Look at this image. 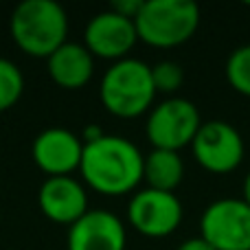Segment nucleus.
Instances as JSON below:
<instances>
[{"label":"nucleus","mask_w":250,"mask_h":250,"mask_svg":"<svg viewBox=\"0 0 250 250\" xmlns=\"http://www.w3.org/2000/svg\"><path fill=\"white\" fill-rule=\"evenodd\" d=\"M143 163L145 156L136 143L117 134H105L99 141L83 145L79 173L92 191L108 198H121L138 191L143 182Z\"/></svg>","instance_id":"f257e3e1"},{"label":"nucleus","mask_w":250,"mask_h":250,"mask_svg":"<svg viewBox=\"0 0 250 250\" xmlns=\"http://www.w3.org/2000/svg\"><path fill=\"white\" fill-rule=\"evenodd\" d=\"M9 33L22 53L48 60L62 44L68 42L66 9L55 0H24L11 11Z\"/></svg>","instance_id":"f03ea898"},{"label":"nucleus","mask_w":250,"mask_h":250,"mask_svg":"<svg viewBox=\"0 0 250 250\" xmlns=\"http://www.w3.org/2000/svg\"><path fill=\"white\" fill-rule=\"evenodd\" d=\"M156 95L151 66L136 57L114 62L99 83L101 105L119 119H136L149 112Z\"/></svg>","instance_id":"7ed1b4c3"},{"label":"nucleus","mask_w":250,"mask_h":250,"mask_svg":"<svg viewBox=\"0 0 250 250\" xmlns=\"http://www.w3.org/2000/svg\"><path fill=\"white\" fill-rule=\"evenodd\" d=\"M138 40L154 48H176L200 26V7L191 0H145L134 20Z\"/></svg>","instance_id":"20e7f679"},{"label":"nucleus","mask_w":250,"mask_h":250,"mask_svg":"<svg viewBox=\"0 0 250 250\" xmlns=\"http://www.w3.org/2000/svg\"><path fill=\"white\" fill-rule=\"evenodd\" d=\"M200 125L202 119L193 101L185 97H169L149 110L145 134L154 149L180 151L193 143Z\"/></svg>","instance_id":"39448f33"},{"label":"nucleus","mask_w":250,"mask_h":250,"mask_svg":"<svg viewBox=\"0 0 250 250\" xmlns=\"http://www.w3.org/2000/svg\"><path fill=\"white\" fill-rule=\"evenodd\" d=\"M200 237L215 250H250V207L242 198H220L200 217Z\"/></svg>","instance_id":"423d86ee"},{"label":"nucleus","mask_w":250,"mask_h":250,"mask_svg":"<svg viewBox=\"0 0 250 250\" xmlns=\"http://www.w3.org/2000/svg\"><path fill=\"white\" fill-rule=\"evenodd\" d=\"M191 151L204 171L224 176L244 163L246 145L237 127L215 119V121H202L191 143Z\"/></svg>","instance_id":"0eeeda50"},{"label":"nucleus","mask_w":250,"mask_h":250,"mask_svg":"<svg viewBox=\"0 0 250 250\" xmlns=\"http://www.w3.org/2000/svg\"><path fill=\"white\" fill-rule=\"evenodd\" d=\"M182 202L176 193L158 189H138L127 202V222L136 233L151 239L169 237L182 224Z\"/></svg>","instance_id":"6e6552de"},{"label":"nucleus","mask_w":250,"mask_h":250,"mask_svg":"<svg viewBox=\"0 0 250 250\" xmlns=\"http://www.w3.org/2000/svg\"><path fill=\"white\" fill-rule=\"evenodd\" d=\"M136 42L138 33L134 20L119 16L112 9L92 16L83 29V46L90 51V55L99 60H110L112 64L125 60Z\"/></svg>","instance_id":"1a4fd4ad"},{"label":"nucleus","mask_w":250,"mask_h":250,"mask_svg":"<svg viewBox=\"0 0 250 250\" xmlns=\"http://www.w3.org/2000/svg\"><path fill=\"white\" fill-rule=\"evenodd\" d=\"M83 156V141L66 127H46L33 138L31 158L48 178L73 176L79 171Z\"/></svg>","instance_id":"9d476101"},{"label":"nucleus","mask_w":250,"mask_h":250,"mask_svg":"<svg viewBox=\"0 0 250 250\" xmlns=\"http://www.w3.org/2000/svg\"><path fill=\"white\" fill-rule=\"evenodd\" d=\"M68 250H125L127 233L121 217L105 208H90L68 226Z\"/></svg>","instance_id":"9b49d317"},{"label":"nucleus","mask_w":250,"mask_h":250,"mask_svg":"<svg viewBox=\"0 0 250 250\" xmlns=\"http://www.w3.org/2000/svg\"><path fill=\"white\" fill-rule=\"evenodd\" d=\"M38 204L48 220L64 226H73L90 211L86 187L73 176L46 178L38 191Z\"/></svg>","instance_id":"f8f14e48"},{"label":"nucleus","mask_w":250,"mask_h":250,"mask_svg":"<svg viewBox=\"0 0 250 250\" xmlns=\"http://www.w3.org/2000/svg\"><path fill=\"white\" fill-rule=\"evenodd\" d=\"M46 70L48 77L55 82V86L64 88V90H79L92 79L95 57L83 44L64 42L46 60Z\"/></svg>","instance_id":"ddd939ff"},{"label":"nucleus","mask_w":250,"mask_h":250,"mask_svg":"<svg viewBox=\"0 0 250 250\" xmlns=\"http://www.w3.org/2000/svg\"><path fill=\"white\" fill-rule=\"evenodd\" d=\"M185 178V160L180 158V151L169 149H151L143 163V180L149 189L173 191L182 185Z\"/></svg>","instance_id":"4468645a"},{"label":"nucleus","mask_w":250,"mask_h":250,"mask_svg":"<svg viewBox=\"0 0 250 250\" xmlns=\"http://www.w3.org/2000/svg\"><path fill=\"white\" fill-rule=\"evenodd\" d=\"M24 92V75L7 57H0V112H7Z\"/></svg>","instance_id":"2eb2a0df"},{"label":"nucleus","mask_w":250,"mask_h":250,"mask_svg":"<svg viewBox=\"0 0 250 250\" xmlns=\"http://www.w3.org/2000/svg\"><path fill=\"white\" fill-rule=\"evenodd\" d=\"M224 70L230 88L239 95L250 97V44H242L230 53Z\"/></svg>","instance_id":"dca6fc26"},{"label":"nucleus","mask_w":250,"mask_h":250,"mask_svg":"<svg viewBox=\"0 0 250 250\" xmlns=\"http://www.w3.org/2000/svg\"><path fill=\"white\" fill-rule=\"evenodd\" d=\"M151 79H154L156 92L173 95V92H178V88L185 83V70H182V66L176 64V62L163 60L156 66H151Z\"/></svg>","instance_id":"f3484780"},{"label":"nucleus","mask_w":250,"mask_h":250,"mask_svg":"<svg viewBox=\"0 0 250 250\" xmlns=\"http://www.w3.org/2000/svg\"><path fill=\"white\" fill-rule=\"evenodd\" d=\"M143 2H145V0H114V2L110 4V9L117 11L119 16H123V18L136 20V16L143 9Z\"/></svg>","instance_id":"a211bd4d"},{"label":"nucleus","mask_w":250,"mask_h":250,"mask_svg":"<svg viewBox=\"0 0 250 250\" xmlns=\"http://www.w3.org/2000/svg\"><path fill=\"white\" fill-rule=\"evenodd\" d=\"M104 136H105L104 127H101V125H97V123L86 125V127H83V132H82L83 145H86V143H95V141H99V138H104Z\"/></svg>","instance_id":"6ab92c4d"},{"label":"nucleus","mask_w":250,"mask_h":250,"mask_svg":"<svg viewBox=\"0 0 250 250\" xmlns=\"http://www.w3.org/2000/svg\"><path fill=\"white\" fill-rule=\"evenodd\" d=\"M176 250H215V248H213L208 242H204V239L198 235V237H189V239H185V242H182Z\"/></svg>","instance_id":"aec40b11"},{"label":"nucleus","mask_w":250,"mask_h":250,"mask_svg":"<svg viewBox=\"0 0 250 250\" xmlns=\"http://www.w3.org/2000/svg\"><path fill=\"white\" fill-rule=\"evenodd\" d=\"M242 200L250 207V171H248L246 180H244V187H242Z\"/></svg>","instance_id":"412c9836"}]
</instances>
